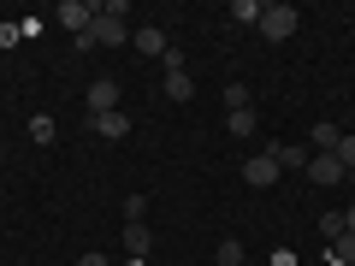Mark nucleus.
I'll return each mask as SVG.
<instances>
[{"label": "nucleus", "mask_w": 355, "mask_h": 266, "mask_svg": "<svg viewBox=\"0 0 355 266\" xmlns=\"http://www.w3.org/2000/svg\"><path fill=\"white\" fill-rule=\"evenodd\" d=\"M338 166H343V172H355V136H349V130H343V142H338Z\"/></svg>", "instance_id": "6ab92c4d"}, {"label": "nucleus", "mask_w": 355, "mask_h": 266, "mask_svg": "<svg viewBox=\"0 0 355 266\" xmlns=\"http://www.w3.org/2000/svg\"><path fill=\"white\" fill-rule=\"evenodd\" d=\"M214 266H249L243 242H237V237H225V242H219V254H214Z\"/></svg>", "instance_id": "ddd939ff"}, {"label": "nucleus", "mask_w": 355, "mask_h": 266, "mask_svg": "<svg viewBox=\"0 0 355 266\" xmlns=\"http://www.w3.org/2000/svg\"><path fill=\"white\" fill-rule=\"evenodd\" d=\"M0 160H6V142H0Z\"/></svg>", "instance_id": "393cba45"}, {"label": "nucleus", "mask_w": 355, "mask_h": 266, "mask_svg": "<svg viewBox=\"0 0 355 266\" xmlns=\"http://www.w3.org/2000/svg\"><path fill=\"white\" fill-rule=\"evenodd\" d=\"M130 42H137V53H148V60H166V53H172V42H166V30H160V24H142Z\"/></svg>", "instance_id": "1a4fd4ad"}, {"label": "nucleus", "mask_w": 355, "mask_h": 266, "mask_svg": "<svg viewBox=\"0 0 355 266\" xmlns=\"http://www.w3.org/2000/svg\"><path fill=\"white\" fill-rule=\"evenodd\" d=\"M77 266H113L107 254H77Z\"/></svg>", "instance_id": "4be33fe9"}, {"label": "nucleus", "mask_w": 355, "mask_h": 266, "mask_svg": "<svg viewBox=\"0 0 355 266\" xmlns=\"http://www.w3.org/2000/svg\"><path fill=\"white\" fill-rule=\"evenodd\" d=\"M302 177H308V184H314V190H338V184H343V177H349V172H343V166H338V154H314V160L302 166Z\"/></svg>", "instance_id": "20e7f679"}, {"label": "nucleus", "mask_w": 355, "mask_h": 266, "mask_svg": "<svg viewBox=\"0 0 355 266\" xmlns=\"http://www.w3.org/2000/svg\"><path fill=\"white\" fill-rule=\"evenodd\" d=\"M296 24H302V12H296L291 0H266V6H261V24H254V30H261L266 42H291Z\"/></svg>", "instance_id": "f03ea898"}, {"label": "nucleus", "mask_w": 355, "mask_h": 266, "mask_svg": "<svg viewBox=\"0 0 355 266\" xmlns=\"http://www.w3.org/2000/svg\"><path fill=\"white\" fill-rule=\"evenodd\" d=\"M125 225H148V195H130L125 202Z\"/></svg>", "instance_id": "dca6fc26"}, {"label": "nucleus", "mask_w": 355, "mask_h": 266, "mask_svg": "<svg viewBox=\"0 0 355 266\" xmlns=\"http://www.w3.org/2000/svg\"><path fill=\"white\" fill-rule=\"evenodd\" d=\"M148 249H154V231L148 225H125V254H130V260H142Z\"/></svg>", "instance_id": "9d476101"}, {"label": "nucleus", "mask_w": 355, "mask_h": 266, "mask_svg": "<svg viewBox=\"0 0 355 266\" xmlns=\"http://www.w3.org/2000/svg\"><path fill=\"white\" fill-rule=\"evenodd\" d=\"M18 42H24V30H18V24H0V48H18Z\"/></svg>", "instance_id": "412c9836"}, {"label": "nucleus", "mask_w": 355, "mask_h": 266, "mask_svg": "<svg viewBox=\"0 0 355 266\" xmlns=\"http://www.w3.org/2000/svg\"><path fill=\"white\" fill-rule=\"evenodd\" d=\"M279 148H266V154H254V160H243V184H249V190H272V184H279Z\"/></svg>", "instance_id": "7ed1b4c3"}, {"label": "nucleus", "mask_w": 355, "mask_h": 266, "mask_svg": "<svg viewBox=\"0 0 355 266\" xmlns=\"http://www.w3.org/2000/svg\"><path fill=\"white\" fill-rule=\"evenodd\" d=\"M272 266H296V254H291V249H279V254H272Z\"/></svg>", "instance_id": "5701e85b"}, {"label": "nucleus", "mask_w": 355, "mask_h": 266, "mask_svg": "<svg viewBox=\"0 0 355 266\" xmlns=\"http://www.w3.org/2000/svg\"><path fill=\"white\" fill-rule=\"evenodd\" d=\"M225 130H231V136H254V107H243V113H225Z\"/></svg>", "instance_id": "2eb2a0df"}, {"label": "nucleus", "mask_w": 355, "mask_h": 266, "mask_svg": "<svg viewBox=\"0 0 355 266\" xmlns=\"http://www.w3.org/2000/svg\"><path fill=\"white\" fill-rule=\"evenodd\" d=\"M53 18H60L71 36H83V30L95 24V6H89V0H60V6H53Z\"/></svg>", "instance_id": "423d86ee"}, {"label": "nucleus", "mask_w": 355, "mask_h": 266, "mask_svg": "<svg viewBox=\"0 0 355 266\" xmlns=\"http://www.w3.org/2000/svg\"><path fill=\"white\" fill-rule=\"evenodd\" d=\"M225 107H231V113H243V107H249V89H243V83H225Z\"/></svg>", "instance_id": "a211bd4d"}, {"label": "nucleus", "mask_w": 355, "mask_h": 266, "mask_svg": "<svg viewBox=\"0 0 355 266\" xmlns=\"http://www.w3.org/2000/svg\"><path fill=\"white\" fill-rule=\"evenodd\" d=\"M160 65H166V95H172V101H190V95H196V77L184 71V53L172 48V53H166Z\"/></svg>", "instance_id": "39448f33"}, {"label": "nucleus", "mask_w": 355, "mask_h": 266, "mask_svg": "<svg viewBox=\"0 0 355 266\" xmlns=\"http://www.w3.org/2000/svg\"><path fill=\"white\" fill-rule=\"evenodd\" d=\"M225 18H231V24H261V0H231Z\"/></svg>", "instance_id": "f8f14e48"}, {"label": "nucleus", "mask_w": 355, "mask_h": 266, "mask_svg": "<svg viewBox=\"0 0 355 266\" xmlns=\"http://www.w3.org/2000/svg\"><path fill=\"white\" fill-rule=\"evenodd\" d=\"M125 266H142V260H125Z\"/></svg>", "instance_id": "a878e982"}, {"label": "nucleus", "mask_w": 355, "mask_h": 266, "mask_svg": "<svg viewBox=\"0 0 355 266\" xmlns=\"http://www.w3.org/2000/svg\"><path fill=\"white\" fill-rule=\"evenodd\" d=\"M308 160H314V154H308V148H279V166H296V172H302Z\"/></svg>", "instance_id": "aec40b11"}, {"label": "nucleus", "mask_w": 355, "mask_h": 266, "mask_svg": "<svg viewBox=\"0 0 355 266\" xmlns=\"http://www.w3.org/2000/svg\"><path fill=\"white\" fill-rule=\"evenodd\" d=\"M83 101H89V118H95V113H119V83H113V77H95Z\"/></svg>", "instance_id": "0eeeda50"}, {"label": "nucleus", "mask_w": 355, "mask_h": 266, "mask_svg": "<svg viewBox=\"0 0 355 266\" xmlns=\"http://www.w3.org/2000/svg\"><path fill=\"white\" fill-rule=\"evenodd\" d=\"M89 125H95V136H101V142H125L130 136V113H95Z\"/></svg>", "instance_id": "6e6552de"}, {"label": "nucleus", "mask_w": 355, "mask_h": 266, "mask_svg": "<svg viewBox=\"0 0 355 266\" xmlns=\"http://www.w3.org/2000/svg\"><path fill=\"white\" fill-rule=\"evenodd\" d=\"M338 142H343V130L320 118V125H314V154H338Z\"/></svg>", "instance_id": "9b49d317"}, {"label": "nucleus", "mask_w": 355, "mask_h": 266, "mask_svg": "<svg viewBox=\"0 0 355 266\" xmlns=\"http://www.w3.org/2000/svg\"><path fill=\"white\" fill-rule=\"evenodd\" d=\"M343 231H355V207H349V213H343Z\"/></svg>", "instance_id": "b1692460"}, {"label": "nucleus", "mask_w": 355, "mask_h": 266, "mask_svg": "<svg viewBox=\"0 0 355 266\" xmlns=\"http://www.w3.org/2000/svg\"><path fill=\"white\" fill-rule=\"evenodd\" d=\"M125 18H130L125 0H107V6H95V24L77 36V48H125V42H130Z\"/></svg>", "instance_id": "f257e3e1"}, {"label": "nucleus", "mask_w": 355, "mask_h": 266, "mask_svg": "<svg viewBox=\"0 0 355 266\" xmlns=\"http://www.w3.org/2000/svg\"><path fill=\"white\" fill-rule=\"evenodd\" d=\"M320 237L338 242V237H343V213H320Z\"/></svg>", "instance_id": "f3484780"}, {"label": "nucleus", "mask_w": 355, "mask_h": 266, "mask_svg": "<svg viewBox=\"0 0 355 266\" xmlns=\"http://www.w3.org/2000/svg\"><path fill=\"white\" fill-rule=\"evenodd\" d=\"M53 136H60V125L48 113H30V142H53Z\"/></svg>", "instance_id": "4468645a"}]
</instances>
